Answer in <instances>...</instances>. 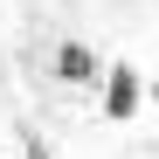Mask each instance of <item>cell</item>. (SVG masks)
<instances>
[{"label": "cell", "instance_id": "obj_2", "mask_svg": "<svg viewBox=\"0 0 159 159\" xmlns=\"http://www.w3.org/2000/svg\"><path fill=\"white\" fill-rule=\"evenodd\" d=\"M56 83H76V90H97V83H104V62H97V48H90V42H76V35H69V42L56 48Z\"/></svg>", "mask_w": 159, "mask_h": 159}, {"label": "cell", "instance_id": "obj_3", "mask_svg": "<svg viewBox=\"0 0 159 159\" xmlns=\"http://www.w3.org/2000/svg\"><path fill=\"white\" fill-rule=\"evenodd\" d=\"M28 159H48V145H42V139H28Z\"/></svg>", "mask_w": 159, "mask_h": 159}, {"label": "cell", "instance_id": "obj_4", "mask_svg": "<svg viewBox=\"0 0 159 159\" xmlns=\"http://www.w3.org/2000/svg\"><path fill=\"white\" fill-rule=\"evenodd\" d=\"M145 90H152V104H159V83H145Z\"/></svg>", "mask_w": 159, "mask_h": 159}, {"label": "cell", "instance_id": "obj_1", "mask_svg": "<svg viewBox=\"0 0 159 159\" xmlns=\"http://www.w3.org/2000/svg\"><path fill=\"white\" fill-rule=\"evenodd\" d=\"M139 97H145V76L131 62H111V69H104V118H111V125L139 118Z\"/></svg>", "mask_w": 159, "mask_h": 159}]
</instances>
